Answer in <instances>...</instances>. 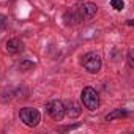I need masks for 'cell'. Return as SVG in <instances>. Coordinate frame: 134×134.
<instances>
[{"label": "cell", "mask_w": 134, "mask_h": 134, "mask_svg": "<svg viewBox=\"0 0 134 134\" xmlns=\"http://www.w3.org/2000/svg\"><path fill=\"white\" fill-rule=\"evenodd\" d=\"M19 118H21V121H22L25 126L35 128V126H38L40 121H41V114H40L36 109H33V107H22V109L19 110Z\"/></svg>", "instance_id": "obj_1"}, {"label": "cell", "mask_w": 134, "mask_h": 134, "mask_svg": "<svg viewBox=\"0 0 134 134\" xmlns=\"http://www.w3.org/2000/svg\"><path fill=\"white\" fill-rule=\"evenodd\" d=\"M81 99L84 103V106L88 109V110H95L98 109L99 106V96L96 93V90L93 87H85L82 90V95H81Z\"/></svg>", "instance_id": "obj_2"}, {"label": "cell", "mask_w": 134, "mask_h": 134, "mask_svg": "<svg viewBox=\"0 0 134 134\" xmlns=\"http://www.w3.org/2000/svg\"><path fill=\"white\" fill-rule=\"evenodd\" d=\"M82 66L88 73L95 74V73H98L101 70V57L96 52H88L82 58Z\"/></svg>", "instance_id": "obj_3"}, {"label": "cell", "mask_w": 134, "mask_h": 134, "mask_svg": "<svg viewBox=\"0 0 134 134\" xmlns=\"http://www.w3.org/2000/svg\"><path fill=\"white\" fill-rule=\"evenodd\" d=\"M46 109H47V114L55 121H62L63 120V117H65V104L62 101H58V99L49 101L47 106H46Z\"/></svg>", "instance_id": "obj_4"}, {"label": "cell", "mask_w": 134, "mask_h": 134, "mask_svg": "<svg viewBox=\"0 0 134 134\" xmlns=\"http://www.w3.org/2000/svg\"><path fill=\"white\" fill-rule=\"evenodd\" d=\"M79 16H81V19L82 21H90V19H93L95 18V14H96V11H98V7L95 5V3H84L79 10Z\"/></svg>", "instance_id": "obj_5"}, {"label": "cell", "mask_w": 134, "mask_h": 134, "mask_svg": "<svg viewBox=\"0 0 134 134\" xmlns=\"http://www.w3.org/2000/svg\"><path fill=\"white\" fill-rule=\"evenodd\" d=\"M81 112H82V110H81V106H79L76 101H73V99L65 104V114H68L70 118H76V117H79Z\"/></svg>", "instance_id": "obj_6"}, {"label": "cell", "mask_w": 134, "mask_h": 134, "mask_svg": "<svg viewBox=\"0 0 134 134\" xmlns=\"http://www.w3.org/2000/svg\"><path fill=\"white\" fill-rule=\"evenodd\" d=\"M24 51V43L18 38H13L10 41H7V52L10 54H19Z\"/></svg>", "instance_id": "obj_7"}, {"label": "cell", "mask_w": 134, "mask_h": 134, "mask_svg": "<svg viewBox=\"0 0 134 134\" xmlns=\"http://www.w3.org/2000/svg\"><path fill=\"white\" fill-rule=\"evenodd\" d=\"M63 21H65V24H66V25H74V24L81 22L82 19H81V16H79V11H77V10H71V11H68V13L63 16Z\"/></svg>", "instance_id": "obj_8"}, {"label": "cell", "mask_w": 134, "mask_h": 134, "mask_svg": "<svg viewBox=\"0 0 134 134\" xmlns=\"http://www.w3.org/2000/svg\"><path fill=\"white\" fill-rule=\"evenodd\" d=\"M129 114L125 109H115V110H112V112H109L106 115V121H112V120H117V118H125Z\"/></svg>", "instance_id": "obj_9"}, {"label": "cell", "mask_w": 134, "mask_h": 134, "mask_svg": "<svg viewBox=\"0 0 134 134\" xmlns=\"http://www.w3.org/2000/svg\"><path fill=\"white\" fill-rule=\"evenodd\" d=\"M33 66H35L33 62H30V60H22L21 65H19V68H21V71H29V70L33 68Z\"/></svg>", "instance_id": "obj_10"}, {"label": "cell", "mask_w": 134, "mask_h": 134, "mask_svg": "<svg viewBox=\"0 0 134 134\" xmlns=\"http://www.w3.org/2000/svg\"><path fill=\"white\" fill-rule=\"evenodd\" d=\"M110 7L115 11H121L125 8V2H123V0H110Z\"/></svg>", "instance_id": "obj_11"}, {"label": "cell", "mask_w": 134, "mask_h": 134, "mask_svg": "<svg viewBox=\"0 0 134 134\" xmlns=\"http://www.w3.org/2000/svg\"><path fill=\"white\" fill-rule=\"evenodd\" d=\"M7 16H3V14H0V30H3L5 27H7Z\"/></svg>", "instance_id": "obj_12"}, {"label": "cell", "mask_w": 134, "mask_h": 134, "mask_svg": "<svg viewBox=\"0 0 134 134\" xmlns=\"http://www.w3.org/2000/svg\"><path fill=\"white\" fill-rule=\"evenodd\" d=\"M128 65H129V68H134V62H132V51L128 52Z\"/></svg>", "instance_id": "obj_13"}]
</instances>
